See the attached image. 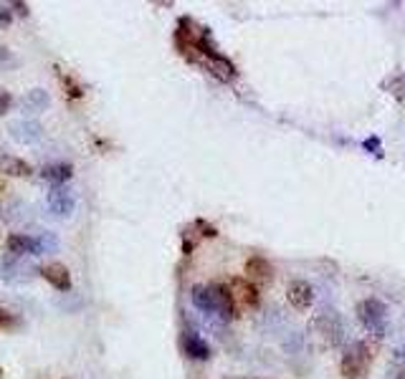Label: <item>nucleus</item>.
Here are the masks:
<instances>
[{
    "label": "nucleus",
    "mask_w": 405,
    "mask_h": 379,
    "mask_svg": "<svg viewBox=\"0 0 405 379\" xmlns=\"http://www.w3.org/2000/svg\"><path fill=\"white\" fill-rule=\"evenodd\" d=\"M314 334L320 336L327 347H342L344 339H347V329H344V318L342 314L332 306H322L317 311V316L312 321Z\"/></svg>",
    "instance_id": "obj_1"
},
{
    "label": "nucleus",
    "mask_w": 405,
    "mask_h": 379,
    "mask_svg": "<svg viewBox=\"0 0 405 379\" xmlns=\"http://www.w3.org/2000/svg\"><path fill=\"white\" fill-rule=\"evenodd\" d=\"M373 364V351L365 341H352L340 359V371L344 379H362Z\"/></svg>",
    "instance_id": "obj_2"
},
{
    "label": "nucleus",
    "mask_w": 405,
    "mask_h": 379,
    "mask_svg": "<svg viewBox=\"0 0 405 379\" xmlns=\"http://www.w3.org/2000/svg\"><path fill=\"white\" fill-rule=\"evenodd\" d=\"M357 318L362 329L367 334H373V336H385L388 332V306L380 301V299H365V301L357 303Z\"/></svg>",
    "instance_id": "obj_3"
},
{
    "label": "nucleus",
    "mask_w": 405,
    "mask_h": 379,
    "mask_svg": "<svg viewBox=\"0 0 405 379\" xmlns=\"http://www.w3.org/2000/svg\"><path fill=\"white\" fill-rule=\"evenodd\" d=\"M48 210L54 213V215L59 217H69L71 213H74V208H76V197H74V190L66 185H56L48 190Z\"/></svg>",
    "instance_id": "obj_4"
},
{
    "label": "nucleus",
    "mask_w": 405,
    "mask_h": 379,
    "mask_svg": "<svg viewBox=\"0 0 405 379\" xmlns=\"http://www.w3.org/2000/svg\"><path fill=\"white\" fill-rule=\"evenodd\" d=\"M190 299H193V306L205 316H218V291H216V283L211 286H193L190 291Z\"/></svg>",
    "instance_id": "obj_5"
},
{
    "label": "nucleus",
    "mask_w": 405,
    "mask_h": 379,
    "mask_svg": "<svg viewBox=\"0 0 405 379\" xmlns=\"http://www.w3.org/2000/svg\"><path fill=\"white\" fill-rule=\"evenodd\" d=\"M287 299L296 311H307L314 303V288L307 281H291L287 288Z\"/></svg>",
    "instance_id": "obj_6"
},
{
    "label": "nucleus",
    "mask_w": 405,
    "mask_h": 379,
    "mask_svg": "<svg viewBox=\"0 0 405 379\" xmlns=\"http://www.w3.org/2000/svg\"><path fill=\"white\" fill-rule=\"evenodd\" d=\"M10 137L21 144H36V142L43 137V127L39 122H31V119H23V122H13L10 124Z\"/></svg>",
    "instance_id": "obj_7"
},
{
    "label": "nucleus",
    "mask_w": 405,
    "mask_h": 379,
    "mask_svg": "<svg viewBox=\"0 0 405 379\" xmlns=\"http://www.w3.org/2000/svg\"><path fill=\"white\" fill-rule=\"evenodd\" d=\"M41 279L48 281L56 291H71V273L63 263H48L41 268Z\"/></svg>",
    "instance_id": "obj_8"
},
{
    "label": "nucleus",
    "mask_w": 405,
    "mask_h": 379,
    "mask_svg": "<svg viewBox=\"0 0 405 379\" xmlns=\"http://www.w3.org/2000/svg\"><path fill=\"white\" fill-rule=\"evenodd\" d=\"M21 271H31V266H25L23 258L13 256V253H3L0 256V281L13 283L16 279H21Z\"/></svg>",
    "instance_id": "obj_9"
},
{
    "label": "nucleus",
    "mask_w": 405,
    "mask_h": 379,
    "mask_svg": "<svg viewBox=\"0 0 405 379\" xmlns=\"http://www.w3.org/2000/svg\"><path fill=\"white\" fill-rule=\"evenodd\" d=\"M183 349H185V354L190 356V359H198V362L211 359V347L202 341L200 334H195V332L183 334Z\"/></svg>",
    "instance_id": "obj_10"
},
{
    "label": "nucleus",
    "mask_w": 405,
    "mask_h": 379,
    "mask_svg": "<svg viewBox=\"0 0 405 379\" xmlns=\"http://www.w3.org/2000/svg\"><path fill=\"white\" fill-rule=\"evenodd\" d=\"M0 175H8V177H31L33 167L21 157L13 155H0Z\"/></svg>",
    "instance_id": "obj_11"
},
{
    "label": "nucleus",
    "mask_w": 405,
    "mask_h": 379,
    "mask_svg": "<svg viewBox=\"0 0 405 379\" xmlns=\"http://www.w3.org/2000/svg\"><path fill=\"white\" fill-rule=\"evenodd\" d=\"M41 177L51 182V187L56 185H66L71 177H74V164L69 162H56V164H46L43 170H41Z\"/></svg>",
    "instance_id": "obj_12"
},
{
    "label": "nucleus",
    "mask_w": 405,
    "mask_h": 379,
    "mask_svg": "<svg viewBox=\"0 0 405 379\" xmlns=\"http://www.w3.org/2000/svg\"><path fill=\"white\" fill-rule=\"evenodd\" d=\"M231 291H233V299H238L243 306H256L258 303V288L249 279H233Z\"/></svg>",
    "instance_id": "obj_13"
},
{
    "label": "nucleus",
    "mask_w": 405,
    "mask_h": 379,
    "mask_svg": "<svg viewBox=\"0 0 405 379\" xmlns=\"http://www.w3.org/2000/svg\"><path fill=\"white\" fill-rule=\"evenodd\" d=\"M48 104H51V96H48V91H43V89H31V91H25V96L21 99V109H23L25 114H39V111L48 109Z\"/></svg>",
    "instance_id": "obj_14"
},
{
    "label": "nucleus",
    "mask_w": 405,
    "mask_h": 379,
    "mask_svg": "<svg viewBox=\"0 0 405 379\" xmlns=\"http://www.w3.org/2000/svg\"><path fill=\"white\" fill-rule=\"evenodd\" d=\"M6 253H13L18 258L33 256V235H21V232L8 235V240H6Z\"/></svg>",
    "instance_id": "obj_15"
},
{
    "label": "nucleus",
    "mask_w": 405,
    "mask_h": 379,
    "mask_svg": "<svg viewBox=\"0 0 405 379\" xmlns=\"http://www.w3.org/2000/svg\"><path fill=\"white\" fill-rule=\"evenodd\" d=\"M59 250V238L51 230H41L33 235V256H51Z\"/></svg>",
    "instance_id": "obj_16"
},
{
    "label": "nucleus",
    "mask_w": 405,
    "mask_h": 379,
    "mask_svg": "<svg viewBox=\"0 0 405 379\" xmlns=\"http://www.w3.org/2000/svg\"><path fill=\"white\" fill-rule=\"evenodd\" d=\"M246 273H249L251 279H258V281H269L273 276V268L271 263L261 256H253L246 261Z\"/></svg>",
    "instance_id": "obj_17"
},
{
    "label": "nucleus",
    "mask_w": 405,
    "mask_h": 379,
    "mask_svg": "<svg viewBox=\"0 0 405 379\" xmlns=\"http://www.w3.org/2000/svg\"><path fill=\"white\" fill-rule=\"evenodd\" d=\"M59 81H61V86L66 89V94H69L71 99H81V96H84V89H81V84H79L74 76H69L66 71L59 69Z\"/></svg>",
    "instance_id": "obj_18"
},
{
    "label": "nucleus",
    "mask_w": 405,
    "mask_h": 379,
    "mask_svg": "<svg viewBox=\"0 0 405 379\" xmlns=\"http://www.w3.org/2000/svg\"><path fill=\"white\" fill-rule=\"evenodd\" d=\"M18 326H21L18 314L8 311L6 306H0V329H3V332H10V329H18Z\"/></svg>",
    "instance_id": "obj_19"
},
{
    "label": "nucleus",
    "mask_w": 405,
    "mask_h": 379,
    "mask_svg": "<svg viewBox=\"0 0 405 379\" xmlns=\"http://www.w3.org/2000/svg\"><path fill=\"white\" fill-rule=\"evenodd\" d=\"M385 379H405V367L395 359L388 367V371H385Z\"/></svg>",
    "instance_id": "obj_20"
},
{
    "label": "nucleus",
    "mask_w": 405,
    "mask_h": 379,
    "mask_svg": "<svg viewBox=\"0 0 405 379\" xmlns=\"http://www.w3.org/2000/svg\"><path fill=\"white\" fill-rule=\"evenodd\" d=\"M10 107H13V96H10V91L0 89V116L6 114V111H10Z\"/></svg>",
    "instance_id": "obj_21"
},
{
    "label": "nucleus",
    "mask_w": 405,
    "mask_h": 379,
    "mask_svg": "<svg viewBox=\"0 0 405 379\" xmlns=\"http://www.w3.org/2000/svg\"><path fill=\"white\" fill-rule=\"evenodd\" d=\"M13 23V10H8L6 6H0V28H8Z\"/></svg>",
    "instance_id": "obj_22"
},
{
    "label": "nucleus",
    "mask_w": 405,
    "mask_h": 379,
    "mask_svg": "<svg viewBox=\"0 0 405 379\" xmlns=\"http://www.w3.org/2000/svg\"><path fill=\"white\" fill-rule=\"evenodd\" d=\"M10 8L16 10L18 16H28V3H10Z\"/></svg>",
    "instance_id": "obj_23"
},
{
    "label": "nucleus",
    "mask_w": 405,
    "mask_h": 379,
    "mask_svg": "<svg viewBox=\"0 0 405 379\" xmlns=\"http://www.w3.org/2000/svg\"><path fill=\"white\" fill-rule=\"evenodd\" d=\"M3 63H10V51L6 46H0V66Z\"/></svg>",
    "instance_id": "obj_24"
},
{
    "label": "nucleus",
    "mask_w": 405,
    "mask_h": 379,
    "mask_svg": "<svg viewBox=\"0 0 405 379\" xmlns=\"http://www.w3.org/2000/svg\"><path fill=\"white\" fill-rule=\"evenodd\" d=\"M395 359H397V362H400V364H403V367H405V341H403V347L397 349V354H395Z\"/></svg>",
    "instance_id": "obj_25"
},
{
    "label": "nucleus",
    "mask_w": 405,
    "mask_h": 379,
    "mask_svg": "<svg viewBox=\"0 0 405 379\" xmlns=\"http://www.w3.org/2000/svg\"><path fill=\"white\" fill-rule=\"evenodd\" d=\"M6 190H8V187H6V182H3V180H0V195L6 193Z\"/></svg>",
    "instance_id": "obj_26"
},
{
    "label": "nucleus",
    "mask_w": 405,
    "mask_h": 379,
    "mask_svg": "<svg viewBox=\"0 0 405 379\" xmlns=\"http://www.w3.org/2000/svg\"><path fill=\"white\" fill-rule=\"evenodd\" d=\"M243 379H256V377H243Z\"/></svg>",
    "instance_id": "obj_27"
},
{
    "label": "nucleus",
    "mask_w": 405,
    "mask_h": 379,
    "mask_svg": "<svg viewBox=\"0 0 405 379\" xmlns=\"http://www.w3.org/2000/svg\"><path fill=\"white\" fill-rule=\"evenodd\" d=\"M0 377H3V369H0Z\"/></svg>",
    "instance_id": "obj_28"
}]
</instances>
